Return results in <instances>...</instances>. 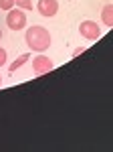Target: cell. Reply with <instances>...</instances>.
Segmentation results:
<instances>
[{"label":"cell","instance_id":"cell-5","mask_svg":"<svg viewBox=\"0 0 113 152\" xmlns=\"http://www.w3.org/2000/svg\"><path fill=\"white\" fill-rule=\"evenodd\" d=\"M36 8L41 12V16L51 18V16H55L56 10H59V2H56V0H38Z\"/></svg>","mask_w":113,"mask_h":152},{"label":"cell","instance_id":"cell-10","mask_svg":"<svg viewBox=\"0 0 113 152\" xmlns=\"http://www.w3.org/2000/svg\"><path fill=\"white\" fill-rule=\"evenodd\" d=\"M2 65H6V49L0 47V67Z\"/></svg>","mask_w":113,"mask_h":152},{"label":"cell","instance_id":"cell-2","mask_svg":"<svg viewBox=\"0 0 113 152\" xmlns=\"http://www.w3.org/2000/svg\"><path fill=\"white\" fill-rule=\"evenodd\" d=\"M6 24H8L10 31H22L26 26V10H22V8L12 10L10 8L8 14H6Z\"/></svg>","mask_w":113,"mask_h":152},{"label":"cell","instance_id":"cell-12","mask_svg":"<svg viewBox=\"0 0 113 152\" xmlns=\"http://www.w3.org/2000/svg\"><path fill=\"white\" fill-rule=\"evenodd\" d=\"M0 85H2V75H0Z\"/></svg>","mask_w":113,"mask_h":152},{"label":"cell","instance_id":"cell-7","mask_svg":"<svg viewBox=\"0 0 113 152\" xmlns=\"http://www.w3.org/2000/svg\"><path fill=\"white\" fill-rule=\"evenodd\" d=\"M28 59H30V55H28V53H24V55H20V57H18V59H16V61H14V63L10 65V67H8V71H10V73H14V71H18V69H20V67L24 65V63L28 61Z\"/></svg>","mask_w":113,"mask_h":152},{"label":"cell","instance_id":"cell-8","mask_svg":"<svg viewBox=\"0 0 113 152\" xmlns=\"http://www.w3.org/2000/svg\"><path fill=\"white\" fill-rule=\"evenodd\" d=\"M14 4H16L18 8H22V10H30V8H33V2H30V0H14Z\"/></svg>","mask_w":113,"mask_h":152},{"label":"cell","instance_id":"cell-3","mask_svg":"<svg viewBox=\"0 0 113 152\" xmlns=\"http://www.w3.org/2000/svg\"><path fill=\"white\" fill-rule=\"evenodd\" d=\"M30 59H33V71L36 73V75H41V77L46 75V73H51L53 67H55L53 61H51L49 57H45L43 53H38L36 57H30Z\"/></svg>","mask_w":113,"mask_h":152},{"label":"cell","instance_id":"cell-6","mask_svg":"<svg viewBox=\"0 0 113 152\" xmlns=\"http://www.w3.org/2000/svg\"><path fill=\"white\" fill-rule=\"evenodd\" d=\"M101 18H103V23H105V26H113V4L111 2L105 4V8L101 12Z\"/></svg>","mask_w":113,"mask_h":152},{"label":"cell","instance_id":"cell-4","mask_svg":"<svg viewBox=\"0 0 113 152\" xmlns=\"http://www.w3.org/2000/svg\"><path fill=\"white\" fill-rule=\"evenodd\" d=\"M79 33L87 41H97L101 37V28L97 26V23H93V20H83L79 24Z\"/></svg>","mask_w":113,"mask_h":152},{"label":"cell","instance_id":"cell-1","mask_svg":"<svg viewBox=\"0 0 113 152\" xmlns=\"http://www.w3.org/2000/svg\"><path fill=\"white\" fill-rule=\"evenodd\" d=\"M26 45L34 53H45L51 47V33L41 24L28 26L26 28Z\"/></svg>","mask_w":113,"mask_h":152},{"label":"cell","instance_id":"cell-11","mask_svg":"<svg viewBox=\"0 0 113 152\" xmlns=\"http://www.w3.org/2000/svg\"><path fill=\"white\" fill-rule=\"evenodd\" d=\"M83 51H85V49H83V47L75 49V53H73V57H79V55H81V53H83Z\"/></svg>","mask_w":113,"mask_h":152},{"label":"cell","instance_id":"cell-9","mask_svg":"<svg viewBox=\"0 0 113 152\" xmlns=\"http://www.w3.org/2000/svg\"><path fill=\"white\" fill-rule=\"evenodd\" d=\"M14 6V0H0V8L2 10H10Z\"/></svg>","mask_w":113,"mask_h":152},{"label":"cell","instance_id":"cell-13","mask_svg":"<svg viewBox=\"0 0 113 152\" xmlns=\"http://www.w3.org/2000/svg\"><path fill=\"white\" fill-rule=\"evenodd\" d=\"M0 39H2V31H0Z\"/></svg>","mask_w":113,"mask_h":152}]
</instances>
